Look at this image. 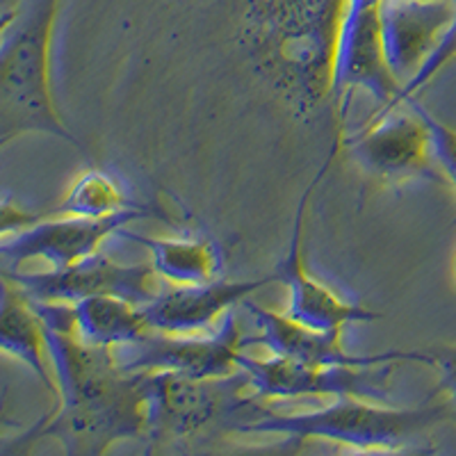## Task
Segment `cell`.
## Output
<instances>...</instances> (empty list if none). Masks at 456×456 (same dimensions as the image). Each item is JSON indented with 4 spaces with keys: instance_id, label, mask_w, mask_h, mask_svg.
<instances>
[{
    "instance_id": "cell-1",
    "label": "cell",
    "mask_w": 456,
    "mask_h": 456,
    "mask_svg": "<svg viewBox=\"0 0 456 456\" xmlns=\"http://www.w3.org/2000/svg\"><path fill=\"white\" fill-rule=\"evenodd\" d=\"M454 420V411L445 397L413 409H388L358 397H336L331 404L304 413H279L260 406L251 420L235 427L233 434L285 436L295 445L306 441H331L356 452H404L427 438L438 425Z\"/></svg>"
},
{
    "instance_id": "cell-2",
    "label": "cell",
    "mask_w": 456,
    "mask_h": 456,
    "mask_svg": "<svg viewBox=\"0 0 456 456\" xmlns=\"http://www.w3.org/2000/svg\"><path fill=\"white\" fill-rule=\"evenodd\" d=\"M60 0H28L0 42V146L28 133L80 146L62 124L51 89V44Z\"/></svg>"
},
{
    "instance_id": "cell-3",
    "label": "cell",
    "mask_w": 456,
    "mask_h": 456,
    "mask_svg": "<svg viewBox=\"0 0 456 456\" xmlns=\"http://www.w3.org/2000/svg\"><path fill=\"white\" fill-rule=\"evenodd\" d=\"M146 399V438L187 441L215 427H235L260 411L258 397H244L249 379L240 370L226 379H192L178 372H142Z\"/></svg>"
},
{
    "instance_id": "cell-4",
    "label": "cell",
    "mask_w": 456,
    "mask_h": 456,
    "mask_svg": "<svg viewBox=\"0 0 456 456\" xmlns=\"http://www.w3.org/2000/svg\"><path fill=\"white\" fill-rule=\"evenodd\" d=\"M397 361L372 365H306L290 358H254L240 354L238 368L258 399L358 397L384 402Z\"/></svg>"
},
{
    "instance_id": "cell-5",
    "label": "cell",
    "mask_w": 456,
    "mask_h": 456,
    "mask_svg": "<svg viewBox=\"0 0 456 456\" xmlns=\"http://www.w3.org/2000/svg\"><path fill=\"white\" fill-rule=\"evenodd\" d=\"M409 112L397 108L372 114L352 137L342 142L361 169L379 183H406L411 178L441 181L436 171L431 133L425 119L404 103Z\"/></svg>"
},
{
    "instance_id": "cell-6",
    "label": "cell",
    "mask_w": 456,
    "mask_h": 456,
    "mask_svg": "<svg viewBox=\"0 0 456 456\" xmlns=\"http://www.w3.org/2000/svg\"><path fill=\"white\" fill-rule=\"evenodd\" d=\"M0 272L32 301L76 304L87 297L112 295L135 306H146L156 297L153 292L156 272L151 263L119 265L101 251L67 267H53L51 272Z\"/></svg>"
},
{
    "instance_id": "cell-7",
    "label": "cell",
    "mask_w": 456,
    "mask_h": 456,
    "mask_svg": "<svg viewBox=\"0 0 456 456\" xmlns=\"http://www.w3.org/2000/svg\"><path fill=\"white\" fill-rule=\"evenodd\" d=\"M386 0H345L333 53V89L338 96L365 89L381 103L377 114L390 112L402 85L384 53L381 14Z\"/></svg>"
},
{
    "instance_id": "cell-8",
    "label": "cell",
    "mask_w": 456,
    "mask_h": 456,
    "mask_svg": "<svg viewBox=\"0 0 456 456\" xmlns=\"http://www.w3.org/2000/svg\"><path fill=\"white\" fill-rule=\"evenodd\" d=\"M135 354L119 361L126 372H178L192 379H226L238 372V358L249 347L235 311L224 315L222 327L210 336H169L151 331L133 345Z\"/></svg>"
},
{
    "instance_id": "cell-9",
    "label": "cell",
    "mask_w": 456,
    "mask_h": 456,
    "mask_svg": "<svg viewBox=\"0 0 456 456\" xmlns=\"http://www.w3.org/2000/svg\"><path fill=\"white\" fill-rule=\"evenodd\" d=\"M53 436L67 454H103L124 438H146V399L142 372L128 390L108 402L57 404L35 429V438Z\"/></svg>"
},
{
    "instance_id": "cell-10",
    "label": "cell",
    "mask_w": 456,
    "mask_h": 456,
    "mask_svg": "<svg viewBox=\"0 0 456 456\" xmlns=\"http://www.w3.org/2000/svg\"><path fill=\"white\" fill-rule=\"evenodd\" d=\"M151 215V208L133 206L99 219L44 217L0 244V270H16L32 258L46 260L53 267H67L96 254L110 235H119L121 228Z\"/></svg>"
},
{
    "instance_id": "cell-11",
    "label": "cell",
    "mask_w": 456,
    "mask_h": 456,
    "mask_svg": "<svg viewBox=\"0 0 456 456\" xmlns=\"http://www.w3.org/2000/svg\"><path fill=\"white\" fill-rule=\"evenodd\" d=\"M324 169H327V165L322 167V171L315 176L313 185L320 181ZM313 185L301 197L299 208H297L290 247H288L285 258L276 267V272H279V283H283L288 288V311H285V315L292 317L299 324L320 329V331H342V329L347 327V324H354V322H374L379 317H384L379 311H372V308L358 306L354 301L340 299L329 285H324L320 279H315L308 272L306 263H304L301 233H304V213H306Z\"/></svg>"
},
{
    "instance_id": "cell-12",
    "label": "cell",
    "mask_w": 456,
    "mask_h": 456,
    "mask_svg": "<svg viewBox=\"0 0 456 456\" xmlns=\"http://www.w3.org/2000/svg\"><path fill=\"white\" fill-rule=\"evenodd\" d=\"M242 306L251 313L258 336L249 338L251 345H263L272 356L290 358L306 365H372L384 361L415 363V349H388L381 354H352L342 347V331H320L306 324H299L285 313L265 308L251 299H244Z\"/></svg>"
},
{
    "instance_id": "cell-13",
    "label": "cell",
    "mask_w": 456,
    "mask_h": 456,
    "mask_svg": "<svg viewBox=\"0 0 456 456\" xmlns=\"http://www.w3.org/2000/svg\"><path fill=\"white\" fill-rule=\"evenodd\" d=\"M270 283H279V272L260 279L244 281H208L197 285H176L160 292L142 306L151 329L169 336H194L208 331L219 317L233 311L254 292Z\"/></svg>"
},
{
    "instance_id": "cell-14",
    "label": "cell",
    "mask_w": 456,
    "mask_h": 456,
    "mask_svg": "<svg viewBox=\"0 0 456 456\" xmlns=\"http://www.w3.org/2000/svg\"><path fill=\"white\" fill-rule=\"evenodd\" d=\"M454 19L456 0H386L381 14L384 53L399 85L420 71Z\"/></svg>"
},
{
    "instance_id": "cell-15",
    "label": "cell",
    "mask_w": 456,
    "mask_h": 456,
    "mask_svg": "<svg viewBox=\"0 0 456 456\" xmlns=\"http://www.w3.org/2000/svg\"><path fill=\"white\" fill-rule=\"evenodd\" d=\"M0 352L10 354L35 372L44 388L57 397V386L46 365L44 324L32 301L0 272Z\"/></svg>"
},
{
    "instance_id": "cell-16",
    "label": "cell",
    "mask_w": 456,
    "mask_h": 456,
    "mask_svg": "<svg viewBox=\"0 0 456 456\" xmlns=\"http://www.w3.org/2000/svg\"><path fill=\"white\" fill-rule=\"evenodd\" d=\"M130 242L142 244L151 256V267L158 276L174 285H197L219 279L224 267V251L210 238H149L142 233H128Z\"/></svg>"
},
{
    "instance_id": "cell-17",
    "label": "cell",
    "mask_w": 456,
    "mask_h": 456,
    "mask_svg": "<svg viewBox=\"0 0 456 456\" xmlns=\"http://www.w3.org/2000/svg\"><path fill=\"white\" fill-rule=\"evenodd\" d=\"M78 338L99 347H133L153 329L142 306L112 295H96L71 304Z\"/></svg>"
},
{
    "instance_id": "cell-18",
    "label": "cell",
    "mask_w": 456,
    "mask_h": 456,
    "mask_svg": "<svg viewBox=\"0 0 456 456\" xmlns=\"http://www.w3.org/2000/svg\"><path fill=\"white\" fill-rule=\"evenodd\" d=\"M133 206L135 203L128 201L119 183L110 174L101 169H87L73 181L60 206L48 210L46 215L48 217L99 219Z\"/></svg>"
},
{
    "instance_id": "cell-19",
    "label": "cell",
    "mask_w": 456,
    "mask_h": 456,
    "mask_svg": "<svg viewBox=\"0 0 456 456\" xmlns=\"http://www.w3.org/2000/svg\"><path fill=\"white\" fill-rule=\"evenodd\" d=\"M454 57H456V19H454V23H452L450 30L445 32V37L441 39V44H438V46L434 48V53L427 57L425 64L420 67V71L415 73L409 83L402 85V89H399V94H397V99H395V108H402L406 101L413 99L415 94L420 92L427 83H431V80L438 76V71H441L447 62H452Z\"/></svg>"
},
{
    "instance_id": "cell-20",
    "label": "cell",
    "mask_w": 456,
    "mask_h": 456,
    "mask_svg": "<svg viewBox=\"0 0 456 456\" xmlns=\"http://www.w3.org/2000/svg\"><path fill=\"white\" fill-rule=\"evenodd\" d=\"M406 103H409L415 112L420 114L422 119H425L427 128H429L431 133V146H434L436 162L443 167L445 176L450 178L452 185L456 187V130L450 128L447 124H443L441 119H436L434 114H431L425 105H420L418 101H415V96L406 101Z\"/></svg>"
},
{
    "instance_id": "cell-21",
    "label": "cell",
    "mask_w": 456,
    "mask_h": 456,
    "mask_svg": "<svg viewBox=\"0 0 456 456\" xmlns=\"http://www.w3.org/2000/svg\"><path fill=\"white\" fill-rule=\"evenodd\" d=\"M418 363H425L441 372V381L434 395H443L450 402L456 420V345H431V347L415 349Z\"/></svg>"
},
{
    "instance_id": "cell-22",
    "label": "cell",
    "mask_w": 456,
    "mask_h": 456,
    "mask_svg": "<svg viewBox=\"0 0 456 456\" xmlns=\"http://www.w3.org/2000/svg\"><path fill=\"white\" fill-rule=\"evenodd\" d=\"M44 217H48V215L32 213V210H26V208H21L19 203L10 201V199H0V238L19 233L23 228L42 222Z\"/></svg>"
},
{
    "instance_id": "cell-23",
    "label": "cell",
    "mask_w": 456,
    "mask_h": 456,
    "mask_svg": "<svg viewBox=\"0 0 456 456\" xmlns=\"http://www.w3.org/2000/svg\"><path fill=\"white\" fill-rule=\"evenodd\" d=\"M14 19H16V12L14 10L5 12V14H0V37H3V32H5L7 28H10L12 23H14Z\"/></svg>"
},
{
    "instance_id": "cell-24",
    "label": "cell",
    "mask_w": 456,
    "mask_h": 456,
    "mask_svg": "<svg viewBox=\"0 0 456 456\" xmlns=\"http://www.w3.org/2000/svg\"><path fill=\"white\" fill-rule=\"evenodd\" d=\"M454 274H456V263H454Z\"/></svg>"
},
{
    "instance_id": "cell-25",
    "label": "cell",
    "mask_w": 456,
    "mask_h": 456,
    "mask_svg": "<svg viewBox=\"0 0 456 456\" xmlns=\"http://www.w3.org/2000/svg\"><path fill=\"white\" fill-rule=\"evenodd\" d=\"M0 149H3V146H0Z\"/></svg>"
}]
</instances>
